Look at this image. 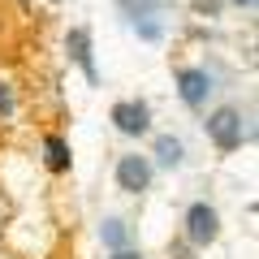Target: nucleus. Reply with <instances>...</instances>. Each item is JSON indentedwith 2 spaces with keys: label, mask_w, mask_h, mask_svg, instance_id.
I'll return each instance as SVG.
<instances>
[{
  "label": "nucleus",
  "mask_w": 259,
  "mask_h": 259,
  "mask_svg": "<svg viewBox=\"0 0 259 259\" xmlns=\"http://www.w3.org/2000/svg\"><path fill=\"white\" fill-rule=\"evenodd\" d=\"M203 130H207V139H212V147L221 151V156H229V151L242 147V112L233 108V104L212 108L207 121H203Z\"/></svg>",
  "instance_id": "nucleus-1"
},
{
  "label": "nucleus",
  "mask_w": 259,
  "mask_h": 259,
  "mask_svg": "<svg viewBox=\"0 0 259 259\" xmlns=\"http://www.w3.org/2000/svg\"><path fill=\"white\" fill-rule=\"evenodd\" d=\"M173 82H177V100H182L190 112H203L207 100H212V91H216V74L203 69V65H186V69H177Z\"/></svg>",
  "instance_id": "nucleus-2"
},
{
  "label": "nucleus",
  "mask_w": 259,
  "mask_h": 259,
  "mask_svg": "<svg viewBox=\"0 0 259 259\" xmlns=\"http://www.w3.org/2000/svg\"><path fill=\"white\" fill-rule=\"evenodd\" d=\"M255 212H259V203H255Z\"/></svg>",
  "instance_id": "nucleus-15"
},
{
  "label": "nucleus",
  "mask_w": 259,
  "mask_h": 259,
  "mask_svg": "<svg viewBox=\"0 0 259 259\" xmlns=\"http://www.w3.org/2000/svg\"><path fill=\"white\" fill-rule=\"evenodd\" d=\"M13 112H18V91L9 78H0V121H13Z\"/></svg>",
  "instance_id": "nucleus-10"
},
{
  "label": "nucleus",
  "mask_w": 259,
  "mask_h": 259,
  "mask_svg": "<svg viewBox=\"0 0 259 259\" xmlns=\"http://www.w3.org/2000/svg\"><path fill=\"white\" fill-rule=\"evenodd\" d=\"M182 225H186V242L190 246H212L221 238V216H216L212 203H190L186 216H182Z\"/></svg>",
  "instance_id": "nucleus-4"
},
{
  "label": "nucleus",
  "mask_w": 259,
  "mask_h": 259,
  "mask_svg": "<svg viewBox=\"0 0 259 259\" xmlns=\"http://www.w3.org/2000/svg\"><path fill=\"white\" fill-rule=\"evenodd\" d=\"M151 164L156 168H182L186 164V143L177 139V134H160V139L151 143Z\"/></svg>",
  "instance_id": "nucleus-7"
},
{
  "label": "nucleus",
  "mask_w": 259,
  "mask_h": 259,
  "mask_svg": "<svg viewBox=\"0 0 259 259\" xmlns=\"http://www.w3.org/2000/svg\"><path fill=\"white\" fill-rule=\"evenodd\" d=\"M134 30H139L143 39H160V22H134Z\"/></svg>",
  "instance_id": "nucleus-12"
},
{
  "label": "nucleus",
  "mask_w": 259,
  "mask_h": 259,
  "mask_svg": "<svg viewBox=\"0 0 259 259\" xmlns=\"http://www.w3.org/2000/svg\"><path fill=\"white\" fill-rule=\"evenodd\" d=\"M117 190L125 194H143L151 190V177H156V164H151V156H139V151H125V156H117Z\"/></svg>",
  "instance_id": "nucleus-3"
},
{
  "label": "nucleus",
  "mask_w": 259,
  "mask_h": 259,
  "mask_svg": "<svg viewBox=\"0 0 259 259\" xmlns=\"http://www.w3.org/2000/svg\"><path fill=\"white\" fill-rule=\"evenodd\" d=\"M221 9H225V0H194V13H207V18H216Z\"/></svg>",
  "instance_id": "nucleus-11"
},
{
  "label": "nucleus",
  "mask_w": 259,
  "mask_h": 259,
  "mask_svg": "<svg viewBox=\"0 0 259 259\" xmlns=\"http://www.w3.org/2000/svg\"><path fill=\"white\" fill-rule=\"evenodd\" d=\"M100 238H104V246H108V250H121V246H130V229H125V221H117V216H108V221H104Z\"/></svg>",
  "instance_id": "nucleus-9"
},
{
  "label": "nucleus",
  "mask_w": 259,
  "mask_h": 259,
  "mask_svg": "<svg viewBox=\"0 0 259 259\" xmlns=\"http://www.w3.org/2000/svg\"><path fill=\"white\" fill-rule=\"evenodd\" d=\"M233 9H259V0H229Z\"/></svg>",
  "instance_id": "nucleus-14"
},
{
  "label": "nucleus",
  "mask_w": 259,
  "mask_h": 259,
  "mask_svg": "<svg viewBox=\"0 0 259 259\" xmlns=\"http://www.w3.org/2000/svg\"><path fill=\"white\" fill-rule=\"evenodd\" d=\"M112 259H143L139 250H130V246H121V250H112Z\"/></svg>",
  "instance_id": "nucleus-13"
},
{
  "label": "nucleus",
  "mask_w": 259,
  "mask_h": 259,
  "mask_svg": "<svg viewBox=\"0 0 259 259\" xmlns=\"http://www.w3.org/2000/svg\"><path fill=\"white\" fill-rule=\"evenodd\" d=\"M44 164L48 173H69L74 168V151H69L65 134H44Z\"/></svg>",
  "instance_id": "nucleus-8"
},
{
  "label": "nucleus",
  "mask_w": 259,
  "mask_h": 259,
  "mask_svg": "<svg viewBox=\"0 0 259 259\" xmlns=\"http://www.w3.org/2000/svg\"><path fill=\"white\" fill-rule=\"evenodd\" d=\"M108 121L125 139H143V134H151V104L147 100H117L112 112H108Z\"/></svg>",
  "instance_id": "nucleus-5"
},
{
  "label": "nucleus",
  "mask_w": 259,
  "mask_h": 259,
  "mask_svg": "<svg viewBox=\"0 0 259 259\" xmlns=\"http://www.w3.org/2000/svg\"><path fill=\"white\" fill-rule=\"evenodd\" d=\"M65 52H69V61L82 69L87 82L100 87V69H95V44H91V30H87V26H69V35H65Z\"/></svg>",
  "instance_id": "nucleus-6"
}]
</instances>
